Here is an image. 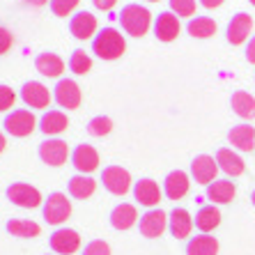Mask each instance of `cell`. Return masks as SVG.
I'll use <instances>...</instances> for the list:
<instances>
[{"label":"cell","mask_w":255,"mask_h":255,"mask_svg":"<svg viewBox=\"0 0 255 255\" xmlns=\"http://www.w3.org/2000/svg\"><path fill=\"white\" fill-rule=\"evenodd\" d=\"M127 51V42L122 32L115 28H101L92 39V53L101 60H118Z\"/></svg>","instance_id":"cell-1"},{"label":"cell","mask_w":255,"mask_h":255,"mask_svg":"<svg viewBox=\"0 0 255 255\" xmlns=\"http://www.w3.org/2000/svg\"><path fill=\"white\" fill-rule=\"evenodd\" d=\"M149 23H152V14L145 7L136 5V2L125 5L122 12H120V25L131 37H142L149 30Z\"/></svg>","instance_id":"cell-2"},{"label":"cell","mask_w":255,"mask_h":255,"mask_svg":"<svg viewBox=\"0 0 255 255\" xmlns=\"http://www.w3.org/2000/svg\"><path fill=\"white\" fill-rule=\"evenodd\" d=\"M37 125H39V120L30 113V111H25V108H16V111H12V113L2 120L5 131L9 133V136H14V138L30 136V133L37 129Z\"/></svg>","instance_id":"cell-3"},{"label":"cell","mask_w":255,"mask_h":255,"mask_svg":"<svg viewBox=\"0 0 255 255\" xmlns=\"http://www.w3.org/2000/svg\"><path fill=\"white\" fill-rule=\"evenodd\" d=\"M42 214H44V221H46V223L60 226V223H65V221L71 216V202L67 200L65 193L53 191V193H48V198L44 200Z\"/></svg>","instance_id":"cell-4"},{"label":"cell","mask_w":255,"mask_h":255,"mask_svg":"<svg viewBox=\"0 0 255 255\" xmlns=\"http://www.w3.org/2000/svg\"><path fill=\"white\" fill-rule=\"evenodd\" d=\"M5 196L12 205H16V207H21V209H35V207H39V205H44L42 193H39L35 186L25 184V182H12V184L7 186Z\"/></svg>","instance_id":"cell-5"},{"label":"cell","mask_w":255,"mask_h":255,"mask_svg":"<svg viewBox=\"0 0 255 255\" xmlns=\"http://www.w3.org/2000/svg\"><path fill=\"white\" fill-rule=\"evenodd\" d=\"M101 184L113 196H125L131 189V175L122 166H106L101 170Z\"/></svg>","instance_id":"cell-6"},{"label":"cell","mask_w":255,"mask_h":255,"mask_svg":"<svg viewBox=\"0 0 255 255\" xmlns=\"http://www.w3.org/2000/svg\"><path fill=\"white\" fill-rule=\"evenodd\" d=\"M53 99L58 101L60 108H67V111H74V108L81 106V88H78L76 81L71 78H60L53 88Z\"/></svg>","instance_id":"cell-7"},{"label":"cell","mask_w":255,"mask_h":255,"mask_svg":"<svg viewBox=\"0 0 255 255\" xmlns=\"http://www.w3.org/2000/svg\"><path fill=\"white\" fill-rule=\"evenodd\" d=\"M168 228V214L163 209H147L138 221V230L142 237L147 239H156L163 235V230Z\"/></svg>","instance_id":"cell-8"},{"label":"cell","mask_w":255,"mask_h":255,"mask_svg":"<svg viewBox=\"0 0 255 255\" xmlns=\"http://www.w3.org/2000/svg\"><path fill=\"white\" fill-rule=\"evenodd\" d=\"M39 159L46 163V166H62L67 161V156H69V145H67L65 140H58V138H48V140L39 142Z\"/></svg>","instance_id":"cell-9"},{"label":"cell","mask_w":255,"mask_h":255,"mask_svg":"<svg viewBox=\"0 0 255 255\" xmlns=\"http://www.w3.org/2000/svg\"><path fill=\"white\" fill-rule=\"evenodd\" d=\"M48 246H51V251H55V253H60V255H71L81 249V237H78V232L71 230V228H58V230L48 237Z\"/></svg>","instance_id":"cell-10"},{"label":"cell","mask_w":255,"mask_h":255,"mask_svg":"<svg viewBox=\"0 0 255 255\" xmlns=\"http://www.w3.org/2000/svg\"><path fill=\"white\" fill-rule=\"evenodd\" d=\"M219 163L216 159L209 154H198L196 159L191 161V177L196 179L198 184L209 186L212 182H216V172H219Z\"/></svg>","instance_id":"cell-11"},{"label":"cell","mask_w":255,"mask_h":255,"mask_svg":"<svg viewBox=\"0 0 255 255\" xmlns=\"http://www.w3.org/2000/svg\"><path fill=\"white\" fill-rule=\"evenodd\" d=\"M21 99H23V104L30 108H48L53 95H51L46 85H42L39 81H25L23 88H21Z\"/></svg>","instance_id":"cell-12"},{"label":"cell","mask_w":255,"mask_h":255,"mask_svg":"<svg viewBox=\"0 0 255 255\" xmlns=\"http://www.w3.org/2000/svg\"><path fill=\"white\" fill-rule=\"evenodd\" d=\"M71 163L76 168L81 175H90L92 170L99 168V152H97L92 145L83 142V145H78L74 152H71Z\"/></svg>","instance_id":"cell-13"},{"label":"cell","mask_w":255,"mask_h":255,"mask_svg":"<svg viewBox=\"0 0 255 255\" xmlns=\"http://www.w3.org/2000/svg\"><path fill=\"white\" fill-rule=\"evenodd\" d=\"M133 198L140 202L142 207L154 209L156 205L161 202V189H159V184H156L154 179L142 177V179H138L136 184H133Z\"/></svg>","instance_id":"cell-14"},{"label":"cell","mask_w":255,"mask_h":255,"mask_svg":"<svg viewBox=\"0 0 255 255\" xmlns=\"http://www.w3.org/2000/svg\"><path fill=\"white\" fill-rule=\"evenodd\" d=\"M251 28H253V18H251V14L246 12H239L232 16V21L228 23V42L232 44V46H239V44L246 42V37L251 35Z\"/></svg>","instance_id":"cell-15"},{"label":"cell","mask_w":255,"mask_h":255,"mask_svg":"<svg viewBox=\"0 0 255 255\" xmlns=\"http://www.w3.org/2000/svg\"><path fill=\"white\" fill-rule=\"evenodd\" d=\"M179 30V16H175L172 12H161L159 16L154 18V35L159 42H172V39H177Z\"/></svg>","instance_id":"cell-16"},{"label":"cell","mask_w":255,"mask_h":255,"mask_svg":"<svg viewBox=\"0 0 255 255\" xmlns=\"http://www.w3.org/2000/svg\"><path fill=\"white\" fill-rule=\"evenodd\" d=\"M191 228H193V219L186 209L175 207L168 214V230L175 239H186L191 235Z\"/></svg>","instance_id":"cell-17"},{"label":"cell","mask_w":255,"mask_h":255,"mask_svg":"<svg viewBox=\"0 0 255 255\" xmlns=\"http://www.w3.org/2000/svg\"><path fill=\"white\" fill-rule=\"evenodd\" d=\"M69 32L76 39H90L97 32V16H92L90 12H76L69 18Z\"/></svg>","instance_id":"cell-18"},{"label":"cell","mask_w":255,"mask_h":255,"mask_svg":"<svg viewBox=\"0 0 255 255\" xmlns=\"http://www.w3.org/2000/svg\"><path fill=\"white\" fill-rule=\"evenodd\" d=\"M189 175L184 170H172L168 172L166 182H163V193H166L168 200H179L189 193Z\"/></svg>","instance_id":"cell-19"},{"label":"cell","mask_w":255,"mask_h":255,"mask_svg":"<svg viewBox=\"0 0 255 255\" xmlns=\"http://www.w3.org/2000/svg\"><path fill=\"white\" fill-rule=\"evenodd\" d=\"M232 147H237L239 152H253L255 149V127L251 125H237L232 127L228 133Z\"/></svg>","instance_id":"cell-20"},{"label":"cell","mask_w":255,"mask_h":255,"mask_svg":"<svg viewBox=\"0 0 255 255\" xmlns=\"http://www.w3.org/2000/svg\"><path fill=\"white\" fill-rule=\"evenodd\" d=\"M69 127V120L62 111H46V113L39 118V125L37 129L42 131L44 136H58Z\"/></svg>","instance_id":"cell-21"},{"label":"cell","mask_w":255,"mask_h":255,"mask_svg":"<svg viewBox=\"0 0 255 255\" xmlns=\"http://www.w3.org/2000/svg\"><path fill=\"white\" fill-rule=\"evenodd\" d=\"M35 69L48 78H58L62 71H65V60L60 58L58 53H39L35 58Z\"/></svg>","instance_id":"cell-22"},{"label":"cell","mask_w":255,"mask_h":255,"mask_svg":"<svg viewBox=\"0 0 255 255\" xmlns=\"http://www.w3.org/2000/svg\"><path fill=\"white\" fill-rule=\"evenodd\" d=\"M111 226L115 228V230H129L133 223L138 221V212L133 205H129V202H120L118 207L111 212Z\"/></svg>","instance_id":"cell-23"},{"label":"cell","mask_w":255,"mask_h":255,"mask_svg":"<svg viewBox=\"0 0 255 255\" xmlns=\"http://www.w3.org/2000/svg\"><path fill=\"white\" fill-rule=\"evenodd\" d=\"M216 163H219L221 170L226 172V175H230V177H239V175L246 170L242 156L235 154V152L228 147H221L219 152H216Z\"/></svg>","instance_id":"cell-24"},{"label":"cell","mask_w":255,"mask_h":255,"mask_svg":"<svg viewBox=\"0 0 255 255\" xmlns=\"http://www.w3.org/2000/svg\"><path fill=\"white\" fill-rule=\"evenodd\" d=\"M235 193H237V189H235V182H230V179H216L207 186V198L212 200V205L214 202L216 205H228V202H232Z\"/></svg>","instance_id":"cell-25"},{"label":"cell","mask_w":255,"mask_h":255,"mask_svg":"<svg viewBox=\"0 0 255 255\" xmlns=\"http://www.w3.org/2000/svg\"><path fill=\"white\" fill-rule=\"evenodd\" d=\"M186 255H219V239L209 235H198L186 242Z\"/></svg>","instance_id":"cell-26"},{"label":"cell","mask_w":255,"mask_h":255,"mask_svg":"<svg viewBox=\"0 0 255 255\" xmlns=\"http://www.w3.org/2000/svg\"><path fill=\"white\" fill-rule=\"evenodd\" d=\"M67 189H69L71 198H76V200H85V198H90L97 191V182L90 177V175H74V177L69 179Z\"/></svg>","instance_id":"cell-27"},{"label":"cell","mask_w":255,"mask_h":255,"mask_svg":"<svg viewBox=\"0 0 255 255\" xmlns=\"http://www.w3.org/2000/svg\"><path fill=\"white\" fill-rule=\"evenodd\" d=\"M221 223V212L214 205H205L196 212V228L202 232V235H207V232L216 230Z\"/></svg>","instance_id":"cell-28"},{"label":"cell","mask_w":255,"mask_h":255,"mask_svg":"<svg viewBox=\"0 0 255 255\" xmlns=\"http://www.w3.org/2000/svg\"><path fill=\"white\" fill-rule=\"evenodd\" d=\"M230 106L239 118H244V120H253L255 118V97L249 95V92H244V90H239V92L232 95Z\"/></svg>","instance_id":"cell-29"},{"label":"cell","mask_w":255,"mask_h":255,"mask_svg":"<svg viewBox=\"0 0 255 255\" xmlns=\"http://www.w3.org/2000/svg\"><path fill=\"white\" fill-rule=\"evenodd\" d=\"M5 230L12 235V237H23V239H30V237H37L42 228L39 223L35 221H23V219H9L5 223Z\"/></svg>","instance_id":"cell-30"},{"label":"cell","mask_w":255,"mask_h":255,"mask_svg":"<svg viewBox=\"0 0 255 255\" xmlns=\"http://www.w3.org/2000/svg\"><path fill=\"white\" fill-rule=\"evenodd\" d=\"M191 37H198V39H207V37L216 35V21L209 16H193L186 23Z\"/></svg>","instance_id":"cell-31"},{"label":"cell","mask_w":255,"mask_h":255,"mask_svg":"<svg viewBox=\"0 0 255 255\" xmlns=\"http://www.w3.org/2000/svg\"><path fill=\"white\" fill-rule=\"evenodd\" d=\"M90 69H92V58L85 53L83 48H76L69 55V71H74L76 76H85Z\"/></svg>","instance_id":"cell-32"},{"label":"cell","mask_w":255,"mask_h":255,"mask_svg":"<svg viewBox=\"0 0 255 255\" xmlns=\"http://www.w3.org/2000/svg\"><path fill=\"white\" fill-rule=\"evenodd\" d=\"M113 131V120L106 118V115H97V118H92L88 122V133L95 138H101L106 136V133H111Z\"/></svg>","instance_id":"cell-33"},{"label":"cell","mask_w":255,"mask_h":255,"mask_svg":"<svg viewBox=\"0 0 255 255\" xmlns=\"http://www.w3.org/2000/svg\"><path fill=\"white\" fill-rule=\"evenodd\" d=\"M170 9L175 16H191L196 14V0H170Z\"/></svg>","instance_id":"cell-34"},{"label":"cell","mask_w":255,"mask_h":255,"mask_svg":"<svg viewBox=\"0 0 255 255\" xmlns=\"http://www.w3.org/2000/svg\"><path fill=\"white\" fill-rule=\"evenodd\" d=\"M81 0H51V12L55 16H69Z\"/></svg>","instance_id":"cell-35"},{"label":"cell","mask_w":255,"mask_h":255,"mask_svg":"<svg viewBox=\"0 0 255 255\" xmlns=\"http://www.w3.org/2000/svg\"><path fill=\"white\" fill-rule=\"evenodd\" d=\"M83 255H111V246L104 239H92L85 244Z\"/></svg>","instance_id":"cell-36"},{"label":"cell","mask_w":255,"mask_h":255,"mask_svg":"<svg viewBox=\"0 0 255 255\" xmlns=\"http://www.w3.org/2000/svg\"><path fill=\"white\" fill-rule=\"evenodd\" d=\"M14 101H16V92H14L9 85L0 83V113H2V111H9V108L14 106Z\"/></svg>","instance_id":"cell-37"},{"label":"cell","mask_w":255,"mask_h":255,"mask_svg":"<svg viewBox=\"0 0 255 255\" xmlns=\"http://www.w3.org/2000/svg\"><path fill=\"white\" fill-rule=\"evenodd\" d=\"M12 44H14V35L7 28H2V25H0V55L7 53V51L12 48Z\"/></svg>","instance_id":"cell-38"},{"label":"cell","mask_w":255,"mask_h":255,"mask_svg":"<svg viewBox=\"0 0 255 255\" xmlns=\"http://www.w3.org/2000/svg\"><path fill=\"white\" fill-rule=\"evenodd\" d=\"M92 5H95L97 9H101V12H111V9L118 5V0H92Z\"/></svg>","instance_id":"cell-39"},{"label":"cell","mask_w":255,"mask_h":255,"mask_svg":"<svg viewBox=\"0 0 255 255\" xmlns=\"http://www.w3.org/2000/svg\"><path fill=\"white\" fill-rule=\"evenodd\" d=\"M246 60H249L251 65H255V37L249 42V46H246Z\"/></svg>","instance_id":"cell-40"},{"label":"cell","mask_w":255,"mask_h":255,"mask_svg":"<svg viewBox=\"0 0 255 255\" xmlns=\"http://www.w3.org/2000/svg\"><path fill=\"white\" fill-rule=\"evenodd\" d=\"M202 7H207V9H214V7H221L223 5V0H200Z\"/></svg>","instance_id":"cell-41"},{"label":"cell","mask_w":255,"mask_h":255,"mask_svg":"<svg viewBox=\"0 0 255 255\" xmlns=\"http://www.w3.org/2000/svg\"><path fill=\"white\" fill-rule=\"evenodd\" d=\"M25 5H30V7H42V5H46L48 0H23Z\"/></svg>","instance_id":"cell-42"},{"label":"cell","mask_w":255,"mask_h":255,"mask_svg":"<svg viewBox=\"0 0 255 255\" xmlns=\"http://www.w3.org/2000/svg\"><path fill=\"white\" fill-rule=\"evenodd\" d=\"M5 145H7V142H5V136H2V131H0V154H2V149H5Z\"/></svg>","instance_id":"cell-43"},{"label":"cell","mask_w":255,"mask_h":255,"mask_svg":"<svg viewBox=\"0 0 255 255\" xmlns=\"http://www.w3.org/2000/svg\"><path fill=\"white\" fill-rule=\"evenodd\" d=\"M251 202H253V207H255V191L251 193Z\"/></svg>","instance_id":"cell-44"},{"label":"cell","mask_w":255,"mask_h":255,"mask_svg":"<svg viewBox=\"0 0 255 255\" xmlns=\"http://www.w3.org/2000/svg\"><path fill=\"white\" fill-rule=\"evenodd\" d=\"M249 2H251V5H253V7H255V0H249Z\"/></svg>","instance_id":"cell-45"},{"label":"cell","mask_w":255,"mask_h":255,"mask_svg":"<svg viewBox=\"0 0 255 255\" xmlns=\"http://www.w3.org/2000/svg\"><path fill=\"white\" fill-rule=\"evenodd\" d=\"M147 2H156V0H147Z\"/></svg>","instance_id":"cell-46"}]
</instances>
